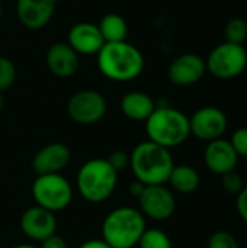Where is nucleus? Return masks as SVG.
<instances>
[{"instance_id":"obj_7","label":"nucleus","mask_w":247,"mask_h":248,"mask_svg":"<svg viewBox=\"0 0 247 248\" xmlns=\"http://www.w3.org/2000/svg\"><path fill=\"white\" fill-rule=\"evenodd\" d=\"M207 70L217 78L230 80L240 76L247 65V52L243 45L223 42L217 45L205 61Z\"/></svg>"},{"instance_id":"obj_9","label":"nucleus","mask_w":247,"mask_h":248,"mask_svg":"<svg viewBox=\"0 0 247 248\" xmlns=\"http://www.w3.org/2000/svg\"><path fill=\"white\" fill-rule=\"evenodd\" d=\"M227 126V115L215 106H204L189 118L191 134L207 142L223 138Z\"/></svg>"},{"instance_id":"obj_21","label":"nucleus","mask_w":247,"mask_h":248,"mask_svg":"<svg viewBox=\"0 0 247 248\" xmlns=\"http://www.w3.org/2000/svg\"><path fill=\"white\" fill-rule=\"evenodd\" d=\"M137 246L140 248H172V241L165 231L157 228H146Z\"/></svg>"},{"instance_id":"obj_31","label":"nucleus","mask_w":247,"mask_h":248,"mask_svg":"<svg viewBox=\"0 0 247 248\" xmlns=\"http://www.w3.org/2000/svg\"><path fill=\"white\" fill-rule=\"evenodd\" d=\"M144 189H146V185H143L141 182L135 180V182H132L131 186H130V193H131L135 199H138V198L141 196V193L144 192Z\"/></svg>"},{"instance_id":"obj_22","label":"nucleus","mask_w":247,"mask_h":248,"mask_svg":"<svg viewBox=\"0 0 247 248\" xmlns=\"http://www.w3.org/2000/svg\"><path fill=\"white\" fill-rule=\"evenodd\" d=\"M224 36L227 42L243 45L247 39V22L242 17H233L226 23Z\"/></svg>"},{"instance_id":"obj_14","label":"nucleus","mask_w":247,"mask_h":248,"mask_svg":"<svg viewBox=\"0 0 247 248\" xmlns=\"http://www.w3.org/2000/svg\"><path fill=\"white\" fill-rule=\"evenodd\" d=\"M57 1L58 0H17V19L28 29H41L49 23L55 12Z\"/></svg>"},{"instance_id":"obj_35","label":"nucleus","mask_w":247,"mask_h":248,"mask_svg":"<svg viewBox=\"0 0 247 248\" xmlns=\"http://www.w3.org/2000/svg\"><path fill=\"white\" fill-rule=\"evenodd\" d=\"M246 164H247V157H246Z\"/></svg>"},{"instance_id":"obj_25","label":"nucleus","mask_w":247,"mask_h":248,"mask_svg":"<svg viewBox=\"0 0 247 248\" xmlns=\"http://www.w3.org/2000/svg\"><path fill=\"white\" fill-rule=\"evenodd\" d=\"M221 177H223V179H221L223 189H224L227 193H230V195H236V196H237V195L240 193V190L245 187L243 179H242L240 174L236 173V170L229 171V173L223 174Z\"/></svg>"},{"instance_id":"obj_3","label":"nucleus","mask_w":247,"mask_h":248,"mask_svg":"<svg viewBox=\"0 0 247 248\" xmlns=\"http://www.w3.org/2000/svg\"><path fill=\"white\" fill-rule=\"evenodd\" d=\"M146 132L148 141L170 150L182 145L189 138V118L169 105H156L154 112L146 121Z\"/></svg>"},{"instance_id":"obj_20","label":"nucleus","mask_w":247,"mask_h":248,"mask_svg":"<svg viewBox=\"0 0 247 248\" xmlns=\"http://www.w3.org/2000/svg\"><path fill=\"white\" fill-rule=\"evenodd\" d=\"M100 35L105 41V44L112 42H122L127 38L128 33V25L125 19L118 13H108L105 15L99 25H98Z\"/></svg>"},{"instance_id":"obj_8","label":"nucleus","mask_w":247,"mask_h":248,"mask_svg":"<svg viewBox=\"0 0 247 248\" xmlns=\"http://www.w3.org/2000/svg\"><path fill=\"white\" fill-rule=\"evenodd\" d=\"M106 100L95 90H80L74 93L67 103V113L76 124L93 125L106 115Z\"/></svg>"},{"instance_id":"obj_2","label":"nucleus","mask_w":247,"mask_h":248,"mask_svg":"<svg viewBox=\"0 0 247 248\" xmlns=\"http://www.w3.org/2000/svg\"><path fill=\"white\" fill-rule=\"evenodd\" d=\"M98 67L112 81H131L143 73L144 57L137 46L127 41L105 44L98 52Z\"/></svg>"},{"instance_id":"obj_16","label":"nucleus","mask_w":247,"mask_h":248,"mask_svg":"<svg viewBox=\"0 0 247 248\" xmlns=\"http://www.w3.org/2000/svg\"><path fill=\"white\" fill-rule=\"evenodd\" d=\"M67 44L77 52L83 55H93L102 49L105 41L100 35L98 25L90 22H79L68 31Z\"/></svg>"},{"instance_id":"obj_32","label":"nucleus","mask_w":247,"mask_h":248,"mask_svg":"<svg viewBox=\"0 0 247 248\" xmlns=\"http://www.w3.org/2000/svg\"><path fill=\"white\" fill-rule=\"evenodd\" d=\"M4 103H6V100H4V96H3V92H0V112L4 109Z\"/></svg>"},{"instance_id":"obj_10","label":"nucleus","mask_w":247,"mask_h":248,"mask_svg":"<svg viewBox=\"0 0 247 248\" xmlns=\"http://www.w3.org/2000/svg\"><path fill=\"white\" fill-rule=\"evenodd\" d=\"M140 205V212L144 218H150L154 221H166L169 219L176 209V201L173 193L165 185L146 186L141 196L137 199Z\"/></svg>"},{"instance_id":"obj_11","label":"nucleus","mask_w":247,"mask_h":248,"mask_svg":"<svg viewBox=\"0 0 247 248\" xmlns=\"http://www.w3.org/2000/svg\"><path fill=\"white\" fill-rule=\"evenodd\" d=\"M20 230L29 240L42 243L57 231L55 214L38 205L32 206L22 214Z\"/></svg>"},{"instance_id":"obj_6","label":"nucleus","mask_w":247,"mask_h":248,"mask_svg":"<svg viewBox=\"0 0 247 248\" xmlns=\"http://www.w3.org/2000/svg\"><path fill=\"white\" fill-rule=\"evenodd\" d=\"M32 196L38 206L51 212L66 209L73 199V189L70 182L58 174H41L32 185Z\"/></svg>"},{"instance_id":"obj_34","label":"nucleus","mask_w":247,"mask_h":248,"mask_svg":"<svg viewBox=\"0 0 247 248\" xmlns=\"http://www.w3.org/2000/svg\"><path fill=\"white\" fill-rule=\"evenodd\" d=\"M0 17H1V4H0Z\"/></svg>"},{"instance_id":"obj_26","label":"nucleus","mask_w":247,"mask_h":248,"mask_svg":"<svg viewBox=\"0 0 247 248\" xmlns=\"http://www.w3.org/2000/svg\"><path fill=\"white\" fill-rule=\"evenodd\" d=\"M230 144L239 157H247V128H239L233 132Z\"/></svg>"},{"instance_id":"obj_30","label":"nucleus","mask_w":247,"mask_h":248,"mask_svg":"<svg viewBox=\"0 0 247 248\" xmlns=\"http://www.w3.org/2000/svg\"><path fill=\"white\" fill-rule=\"evenodd\" d=\"M79 248H112L103 240H87Z\"/></svg>"},{"instance_id":"obj_13","label":"nucleus","mask_w":247,"mask_h":248,"mask_svg":"<svg viewBox=\"0 0 247 248\" xmlns=\"http://www.w3.org/2000/svg\"><path fill=\"white\" fill-rule=\"evenodd\" d=\"M71 160V151L66 144L51 142L42 147L32 160V167L38 176L41 174H58Z\"/></svg>"},{"instance_id":"obj_17","label":"nucleus","mask_w":247,"mask_h":248,"mask_svg":"<svg viewBox=\"0 0 247 248\" xmlns=\"http://www.w3.org/2000/svg\"><path fill=\"white\" fill-rule=\"evenodd\" d=\"M47 67L48 70L60 77H71L79 68V54L67 42H55L47 51Z\"/></svg>"},{"instance_id":"obj_23","label":"nucleus","mask_w":247,"mask_h":248,"mask_svg":"<svg viewBox=\"0 0 247 248\" xmlns=\"http://www.w3.org/2000/svg\"><path fill=\"white\" fill-rule=\"evenodd\" d=\"M16 80V67L12 60L0 55V92H4L13 86Z\"/></svg>"},{"instance_id":"obj_27","label":"nucleus","mask_w":247,"mask_h":248,"mask_svg":"<svg viewBox=\"0 0 247 248\" xmlns=\"http://www.w3.org/2000/svg\"><path fill=\"white\" fill-rule=\"evenodd\" d=\"M106 161L111 164V167L116 173H119V171L125 170L130 166V154L125 153V151H122V150H116V151H114V153L109 154V157L106 158Z\"/></svg>"},{"instance_id":"obj_29","label":"nucleus","mask_w":247,"mask_h":248,"mask_svg":"<svg viewBox=\"0 0 247 248\" xmlns=\"http://www.w3.org/2000/svg\"><path fill=\"white\" fill-rule=\"evenodd\" d=\"M39 248H68L67 247V243L64 241V238H61L60 235L54 234L51 235L49 238L44 240L41 243V247Z\"/></svg>"},{"instance_id":"obj_28","label":"nucleus","mask_w":247,"mask_h":248,"mask_svg":"<svg viewBox=\"0 0 247 248\" xmlns=\"http://www.w3.org/2000/svg\"><path fill=\"white\" fill-rule=\"evenodd\" d=\"M236 209L239 217L247 224V186H245L240 193L237 195V201H236Z\"/></svg>"},{"instance_id":"obj_24","label":"nucleus","mask_w":247,"mask_h":248,"mask_svg":"<svg viewBox=\"0 0 247 248\" xmlns=\"http://www.w3.org/2000/svg\"><path fill=\"white\" fill-rule=\"evenodd\" d=\"M208 248H239V243L231 232L217 231L210 237Z\"/></svg>"},{"instance_id":"obj_5","label":"nucleus","mask_w":247,"mask_h":248,"mask_svg":"<svg viewBox=\"0 0 247 248\" xmlns=\"http://www.w3.org/2000/svg\"><path fill=\"white\" fill-rule=\"evenodd\" d=\"M118 183V173L111 167L106 158H93L86 161L76 177L79 193L92 203H100L111 198Z\"/></svg>"},{"instance_id":"obj_1","label":"nucleus","mask_w":247,"mask_h":248,"mask_svg":"<svg viewBox=\"0 0 247 248\" xmlns=\"http://www.w3.org/2000/svg\"><path fill=\"white\" fill-rule=\"evenodd\" d=\"M130 167L135 180L146 186H156L167 183L175 161L170 150L153 141H144L130 154Z\"/></svg>"},{"instance_id":"obj_19","label":"nucleus","mask_w":247,"mask_h":248,"mask_svg":"<svg viewBox=\"0 0 247 248\" xmlns=\"http://www.w3.org/2000/svg\"><path fill=\"white\" fill-rule=\"evenodd\" d=\"M167 182L170 183L172 189L176 190L178 193L189 195V193H194L199 187L201 177H199V173L192 166L175 164Z\"/></svg>"},{"instance_id":"obj_18","label":"nucleus","mask_w":247,"mask_h":248,"mask_svg":"<svg viewBox=\"0 0 247 248\" xmlns=\"http://www.w3.org/2000/svg\"><path fill=\"white\" fill-rule=\"evenodd\" d=\"M154 109L156 102L143 92H130L121 100V110L124 116L135 122H146Z\"/></svg>"},{"instance_id":"obj_33","label":"nucleus","mask_w":247,"mask_h":248,"mask_svg":"<svg viewBox=\"0 0 247 248\" xmlns=\"http://www.w3.org/2000/svg\"><path fill=\"white\" fill-rule=\"evenodd\" d=\"M12 248H39L36 247V246H33V244H19V246H15V247Z\"/></svg>"},{"instance_id":"obj_15","label":"nucleus","mask_w":247,"mask_h":248,"mask_svg":"<svg viewBox=\"0 0 247 248\" xmlns=\"http://www.w3.org/2000/svg\"><path fill=\"white\" fill-rule=\"evenodd\" d=\"M204 161L210 171L223 176L229 171L236 170L239 163V155L234 151L230 141L218 138L208 142L204 153Z\"/></svg>"},{"instance_id":"obj_12","label":"nucleus","mask_w":247,"mask_h":248,"mask_svg":"<svg viewBox=\"0 0 247 248\" xmlns=\"http://www.w3.org/2000/svg\"><path fill=\"white\" fill-rule=\"evenodd\" d=\"M207 71L205 61L198 54H182L175 58L169 68V80L176 86H192L198 83Z\"/></svg>"},{"instance_id":"obj_4","label":"nucleus","mask_w":247,"mask_h":248,"mask_svg":"<svg viewBox=\"0 0 247 248\" xmlns=\"http://www.w3.org/2000/svg\"><path fill=\"white\" fill-rule=\"evenodd\" d=\"M146 231L144 215L130 206L114 209L102 224V240L112 248L135 247Z\"/></svg>"}]
</instances>
